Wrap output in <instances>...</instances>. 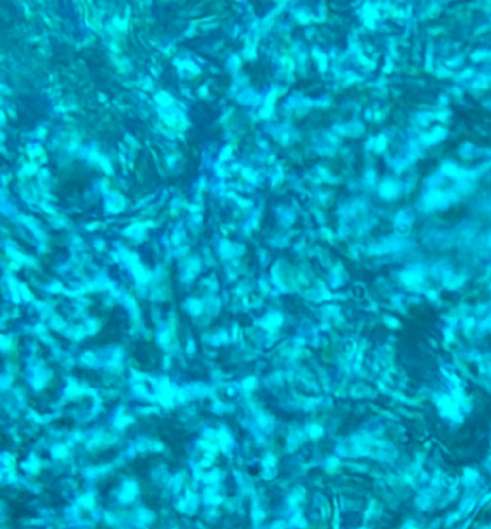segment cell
Masks as SVG:
<instances>
[{"instance_id":"6da1fadb","label":"cell","mask_w":491,"mask_h":529,"mask_svg":"<svg viewBox=\"0 0 491 529\" xmlns=\"http://www.w3.org/2000/svg\"><path fill=\"white\" fill-rule=\"evenodd\" d=\"M399 194H401V185L398 182L388 179L379 185V195H380V198H383L386 201L395 199L396 196H399Z\"/></svg>"},{"instance_id":"7a4b0ae2","label":"cell","mask_w":491,"mask_h":529,"mask_svg":"<svg viewBox=\"0 0 491 529\" xmlns=\"http://www.w3.org/2000/svg\"><path fill=\"white\" fill-rule=\"evenodd\" d=\"M442 139H445V130L442 128H434L432 131L419 136V141L422 143V146H434L440 143Z\"/></svg>"},{"instance_id":"3957f363","label":"cell","mask_w":491,"mask_h":529,"mask_svg":"<svg viewBox=\"0 0 491 529\" xmlns=\"http://www.w3.org/2000/svg\"><path fill=\"white\" fill-rule=\"evenodd\" d=\"M362 19L365 22V25L369 26V28H373L379 19V15H377V10L373 9V7H369L366 6L365 9H362Z\"/></svg>"},{"instance_id":"277c9868","label":"cell","mask_w":491,"mask_h":529,"mask_svg":"<svg viewBox=\"0 0 491 529\" xmlns=\"http://www.w3.org/2000/svg\"><path fill=\"white\" fill-rule=\"evenodd\" d=\"M412 222H413V216H412V213H410L409 211H406V209H402V211L396 215V221H395V224H396V227H399V228L406 229V228H409L410 225H412Z\"/></svg>"},{"instance_id":"5b68a950","label":"cell","mask_w":491,"mask_h":529,"mask_svg":"<svg viewBox=\"0 0 491 529\" xmlns=\"http://www.w3.org/2000/svg\"><path fill=\"white\" fill-rule=\"evenodd\" d=\"M386 143H388V139L385 136H377V137H373L368 141V146L372 144L370 150L376 152V153H380L386 149Z\"/></svg>"},{"instance_id":"8992f818","label":"cell","mask_w":491,"mask_h":529,"mask_svg":"<svg viewBox=\"0 0 491 529\" xmlns=\"http://www.w3.org/2000/svg\"><path fill=\"white\" fill-rule=\"evenodd\" d=\"M365 182H366V185H369V186H373L376 183V173L373 170H368L365 173Z\"/></svg>"}]
</instances>
